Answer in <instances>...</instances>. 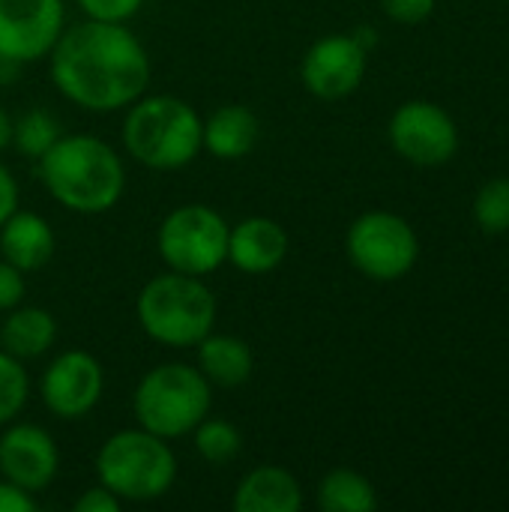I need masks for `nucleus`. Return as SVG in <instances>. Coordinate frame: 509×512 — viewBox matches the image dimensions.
<instances>
[{"label":"nucleus","mask_w":509,"mask_h":512,"mask_svg":"<svg viewBox=\"0 0 509 512\" xmlns=\"http://www.w3.org/2000/svg\"><path fill=\"white\" fill-rule=\"evenodd\" d=\"M48 60L60 96L93 114L129 108L147 93L153 75L147 48L126 24L93 18L63 27Z\"/></svg>","instance_id":"obj_1"},{"label":"nucleus","mask_w":509,"mask_h":512,"mask_svg":"<svg viewBox=\"0 0 509 512\" xmlns=\"http://www.w3.org/2000/svg\"><path fill=\"white\" fill-rule=\"evenodd\" d=\"M36 174L45 192L78 216L108 213L126 192L120 153L96 135H60L36 159Z\"/></svg>","instance_id":"obj_2"},{"label":"nucleus","mask_w":509,"mask_h":512,"mask_svg":"<svg viewBox=\"0 0 509 512\" xmlns=\"http://www.w3.org/2000/svg\"><path fill=\"white\" fill-rule=\"evenodd\" d=\"M201 126V114L186 99L144 93L126 108L123 147L135 162L153 171H177L201 153Z\"/></svg>","instance_id":"obj_3"},{"label":"nucleus","mask_w":509,"mask_h":512,"mask_svg":"<svg viewBox=\"0 0 509 512\" xmlns=\"http://www.w3.org/2000/svg\"><path fill=\"white\" fill-rule=\"evenodd\" d=\"M219 303L201 276L159 273L135 300L138 327L165 348H195L216 324Z\"/></svg>","instance_id":"obj_4"},{"label":"nucleus","mask_w":509,"mask_h":512,"mask_svg":"<svg viewBox=\"0 0 509 512\" xmlns=\"http://www.w3.org/2000/svg\"><path fill=\"white\" fill-rule=\"evenodd\" d=\"M96 477L120 501L150 504L171 492L177 480V456L165 438L141 426L120 429L99 447Z\"/></svg>","instance_id":"obj_5"},{"label":"nucleus","mask_w":509,"mask_h":512,"mask_svg":"<svg viewBox=\"0 0 509 512\" xmlns=\"http://www.w3.org/2000/svg\"><path fill=\"white\" fill-rule=\"evenodd\" d=\"M213 387L189 363H159L141 375L132 393L135 423L165 441L186 438L210 414Z\"/></svg>","instance_id":"obj_6"},{"label":"nucleus","mask_w":509,"mask_h":512,"mask_svg":"<svg viewBox=\"0 0 509 512\" xmlns=\"http://www.w3.org/2000/svg\"><path fill=\"white\" fill-rule=\"evenodd\" d=\"M228 231L231 225L219 210L207 204H180L162 219L156 249L168 270L204 279L228 258Z\"/></svg>","instance_id":"obj_7"},{"label":"nucleus","mask_w":509,"mask_h":512,"mask_svg":"<svg viewBox=\"0 0 509 512\" xmlns=\"http://www.w3.org/2000/svg\"><path fill=\"white\" fill-rule=\"evenodd\" d=\"M345 252L357 273L372 282L405 279L420 258V237L414 225L390 210H369L357 216L345 234Z\"/></svg>","instance_id":"obj_8"},{"label":"nucleus","mask_w":509,"mask_h":512,"mask_svg":"<svg viewBox=\"0 0 509 512\" xmlns=\"http://www.w3.org/2000/svg\"><path fill=\"white\" fill-rule=\"evenodd\" d=\"M390 147L411 165L438 168L459 153V126L447 108L429 99L402 102L387 123Z\"/></svg>","instance_id":"obj_9"},{"label":"nucleus","mask_w":509,"mask_h":512,"mask_svg":"<svg viewBox=\"0 0 509 512\" xmlns=\"http://www.w3.org/2000/svg\"><path fill=\"white\" fill-rule=\"evenodd\" d=\"M105 393V372L102 363L81 348L57 354L42 378H39V399L45 411L57 420H84Z\"/></svg>","instance_id":"obj_10"},{"label":"nucleus","mask_w":509,"mask_h":512,"mask_svg":"<svg viewBox=\"0 0 509 512\" xmlns=\"http://www.w3.org/2000/svg\"><path fill=\"white\" fill-rule=\"evenodd\" d=\"M369 69V51L354 33H327L315 39L300 60V81L306 93L324 102L351 96Z\"/></svg>","instance_id":"obj_11"},{"label":"nucleus","mask_w":509,"mask_h":512,"mask_svg":"<svg viewBox=\"0 0 509 512\" xmlns=\"http://www.w3.org/2000/svg\"><path fill=\"white\" fill-rule=\"evenodd\" d=\"M66 27L63 0H0V60L36 63Z\"/></svg>","instance_id":"obj_12"},{"label":"nucleus","mask_w":509,"mask_h":512,"mask_svg":"<svg viewBox=\"0 0 509 512\" xmlns=\"http://www.w3.org/2000/svg\"><path fill=\"white\" fill-rule=\"evenodd\" d=\"M60 471V450L48 429L36 423H6L0 435V477L39 495Z\"/></svg>","instance_id":"obj_13"},{"label":"nucleus","mask_w":509,"mask_h":512,"mask_svg":"<svg viewBox=\"0 0 509 512\" xmlns=\"http://www.w3.org/2000/svg\"><path fill=\"white\" fill-rule=\"evenodd\" d=\"M291 237L270 216H246L228 231V264L246 276H267L288 258Z\"/></svg>","instance_id":"obj_14"},{"label":"nucleus","mask_w":509,"mask_h":512,"mask_svg":"<svg viewBox=\"0 0 509 512\" xmlns=\"http://www.w3.org/2000/svg\"><path fill=\"white\" fill-rule=\"evenodd\" d=\"M303 486L282 465H258L252 468L234 489V512H300L303 510Z\"/></svg>","instance_id":"obj_15"},{"label":"nucleus","mask_w":509,"mask_h":512,"mask_svg":"<svg viewBox=\"0 0 509 512\" xmlns=\"http://www.w3.org/2000/svg\"><path fill=\"white\" fill-rule=\"evenodd\" d=\"M261 138V120L249 105L228 102L219 105L201 126V150H207L213 159L237 162L255 150Z\"/></svg>","instance_id":"obj_16"},{"label":"nucleus","mask_w":509,"mask_h":512,"mask_svg":"<svg viewBox=\"0 0 509 512\" xmlns=\"http://www.w3.org/2000/svg\"><path fill=\"white\" fill-rule=\"evenodd\" d=\"M54 231L45 216L33 210H15L0 225V258L18 267L24 276L42 270L54 258Z\"/></svg>","instance_id":"obj_17"},{"label":"nucleus","mask_w":509,"mask_h":512,"mask_svg":"<svg viewBox=\"0 0 509 512\" xmlns=\"http://www.w3.org/2000/svg\"><path fill=\"white\" fill-rule=\"evenodd\" d=\"M198 372L210 381V387L237 390L255 372V354L246 339L231 333H207L198 345Z\"/></svg>","instance_id":"obj_18"},{"label":"nucleus","mask_w":509,"mask_h":512,"mask_svg":"<svg viewBox=\"0 0 509 512\" xmlns=\"http://www.w3.org/2000/svg\"><path fill=\"white\" fill-rule=\"evenodd\" d=\"M54 342H57V318L42 306L18 303L15 309L6 312L0 324V348L18 357L21 363L48 354Z\"/></svg>","instance_id":"obj_19"},{"label":"nucleus","mask_w":509,"mask_h":512,"mask_svg":"<svg viewBox=\"0 0 509 512\" xmlns=\"http://www.w3.org/2000/svg\"><path fill=\"white\" fill-rule=\"evenodd\" d=\"M318 507L324 512H372L378 510V492L369 477L351 468H333L321 477Z\"/></svg>","instance_id":"obj_20"},{"label":"nucleus","mask_w":509,"mask_h":512,"mask_svg":"<svg viewBox=\"0 0 509 512\" xmlns=\"http://www.w3.org/2000/svg\"><path fill=\"white\" fill-rule=\"evenodd\" d=\"M192 444L207 465H228L243 453V432L222 417H204L192 429Z\"/></svg>","instance_id":"obj_21"},{"label":"nucleus","mask_w":509,"mask_h":512,"mask_svg":"<svg viewBox=\"0 0 509 512\" xmlns=\"http://www.w3.org/2000/svg\"><path fill=\"white\" fill-rule=\"evenodd\" d=\"M60 120L45 111V108H27L24 114H18L12 120V147L27 156V159H39L57 138H60Z\"/></svg>","instance_id":"obj_22"},{"label":"nucleus","mask_w":509,"mask_h":512,"mask_svg":"<svg viewBox=\"0 0 509 512\" xmlns=\"http://www.w3.org/2000/svg\"><path fill=\"white\" fill-rule=\"evenodd\" d=\"M474 219L483 234H509V177H492L477 189Z\"/></svg>","instance_id":"obj_23"},{"label":"nucleus","mask_w":509,"mask_h":512,"mask_svg":"<svg viewBox=\"0 0 509 512\" xmlns=\"http://www.w3.org/2000/svg\"><path fill=\"white\" fill-rule=\"evenodd\" d=\"M30 399V375L24 363L0 348V429L21 417Z\"/></svg>","instance_id":"obj_24"},{"label":"nucleus","mask_w":509,"mask_h":512,"mask_svg":"<svg viewBox=\"0 0 509 512\" xmlns=\"http://www.w3.org/2000/svg\"><path fill=\"white\" fill-rule=\"evenodd\" d=\"M84 18H93V21H111V24H129L144 0H78Z\"/></svg>","instance_id":"obj_25"},{"label":"nucleus","mask_w":509,"mask_h":512,"mask_svg":"<svg viewBox=\"0 0 509 512\" xmlns=\"http://www.w3.org/2000/svg\"><path fill=\"white\" fill-rule=\"evenodd\" d=\"M384 15L396 24H423L432 18L438 0H378Z\"/></svg>","instance_id":"obj_26"},{"label":"nucleus","mask_w":509,"mask_h":512,"mask_svg":"<svg viewBox=\"0 0 509 512\" xmlns=\"http://www.w3.org/2000/svg\"><path fill=\"white\" fill-rule=\"evenodd\" d=\"M27 294V279L18 267H12L9 261L0 258V312L15 309L18 303H24Z\"/></svg>","instance_id":"obj_27"},{"label":"nucleus","mask_w":509,"mask_h":512,"mask_svg":"<svg viewBox=\"0 0 509 512\" xmlns=\"http://www.w3.org/2000/svg\"><path fill=\"white\" fill-rule=\"evenodd\" d=\"M120 498L111 492V489H105L102 483L99 486H90V489H84L78 498H75V504H72V510L75 512H117L120 510Z\"/></svg>","instance_id":"obj_28"},{"label":"nucleus","mask_w":509,"mask_h":512,"mask_svg":"<svg viewBox=\"0 0 509 512\" xmlns=\"http://www.w3.org/2000/svg\"><path fill=\"white\" fill-rule=\"evenodd\" d=\"M39 504H36V495L18 489L15 483L3 480L0 477V512H36Z\"/></svg>","instance_id":"obj_29"},{"label":"nucleus","mask_w":509,"mask_h":512,"mask_svg":"<svg viewBox=\"0 0 509 512\" xmlns=\"http://www.w3.org/2000/svg\"><path fill=\"white\" fill-rule=\"evenodd\" d=\"M18 210V180L12 171L0 162V225Z\"/></svg>","instance_id":"obj_30"},{"label":"nucleus","mask_w":509,"mask_h":512,"mask_svg":"<svg viewBox=\"0 0 509 512\" xmlns=\"http://www.w3.org/2000/svg\"><path fill=\"white\" fill-rule=\"evenodd\" d=\"M12 120H15V117H9V111L0 108V153H3L6 147H12Z\"/></svg>","instance_id":"obj_31"},{"label":"nucleus","mask_w":509,"mask_h":512,"mask_svg":"<svg viewBox=\"0 0 509 512\" xmlns=\"http://www.w3.org/2000/svg\"><path fill=\"white\" fill-rule=\"evenodd\" d=\"M507 3H509V0H507Z\"/></svg>","instance_id":"obj_32"}]
</instances>
